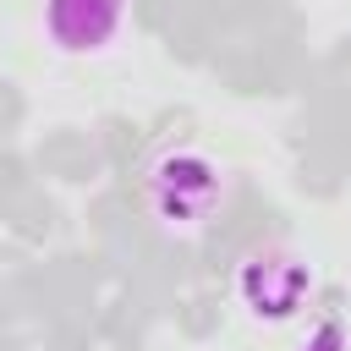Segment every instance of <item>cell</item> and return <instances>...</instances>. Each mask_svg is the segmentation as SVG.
<instances>
[{"instance_id":"1","label":"cell","mask_w":351,"mask_h":351,"mask_svg":"<svg viewBox=\"0 0 351 351\" xmlns=\"http://www.w3.org/2000/svg\"><path fill=\"white\" fill-rule=\"evenodd\" d=\"M148 203H154V214L176 230H197L208 214H214V203H219V165L208 159V154H197V148H176V154H165L154 170H148Z\"/></svg>"},{"instance_id":"2","label":"cell","mask_w":351,"mask_h":351,"mask_svg":"<svg viewBox=\"0 0 351 351\" xmlns=\"http://www.w3.org/2000/svg\"><path fill=\"white\" fill-rule=\"evenodd\" d=\"M132 22V0H44V27L66 55H104Z\"/></svg>"},{"instance_id":"3","label":"cell","mask_w":351,"mask_h":351,"mask_svg":"<svg viewBox=\"0 0 351 351\" xmlns=\"http://www.w3.org/2000/svg\"><path fill=\"white\" fill-rule=\"evenodd\" d=\"M307 285H313L307 263H296V258H285V252H252V258L241 263V296H247V307L263 313V318H291L296 302L307 296Z\"/></svg>"},{"instance_id":"4","label":"cell","mask_w":351,"mask_h":351,"mask_svg":"<svg viewBox=\"0 0 351 351\" xmlns=\"http://www.w3.org/2000/svg\"><path fill=\"white\" fill-rule=\"evenodd\" d=\"M313 351H340V324H335V318H329V324L313 335Z\"/></svg>"}]
</instances>
